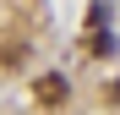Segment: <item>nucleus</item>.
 <instances>
[{
	"mask_svg": "<svg viewBox=\"0 0 120 115\" xmlns=\"http://www.w3.org/2000/svg\"><path fill=\"white\" fill-rule=\"evenodd\" d=\"M33 93H38V104H60V99L71 93V82H66V77H55V71H44V77L33 82Z\"/></svg>",
	"mask_w": 120,
	"mask_h": 115,
	"instance_id": "nucleus-1",
	"label": "nucleus"
},
{
	"mask_svg": "<svg viewBox=\"0 0 120 115\" xmlns=\"http://www.w3.org/2000/svg\"><path fill=\"white\" fill-rule=\"evenodd\" d=\"M104 16H109V6H104V0H93V6H87V28H104Z\"/></svg>",
	"mask_w": 120,
	"mask_h": 115,
	"instance_id": "nucleus-2",
	"label": "nucleus"
},
{
	"mask_svg": "<svg viewBox=\"0 0 120 115\" xmlns=\"http://www.w3.org/2000/svg\"><path fill=\"white\" fill-rule=\"evenodd\" d=\"M93 55H115V33H98L93 38Z\"/></svg>",
	"mask_w": 120,
	"mask_h": 115,
	"instance_id": "nucleus-3",
	"label": "nucleus"
}]
</instances>
